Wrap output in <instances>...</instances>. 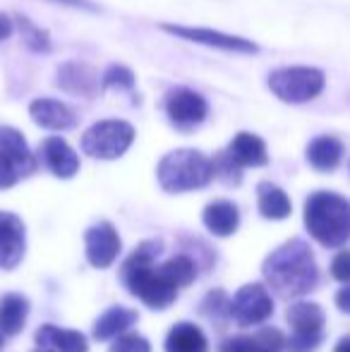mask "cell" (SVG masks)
Returning <instances> with one entry per match:
<instances>
[{
	"mask_svg": "<svg viewBox=\"0 0 350 352\" xmlns=\"http://www.w3.org/2000/svg\"><path fill=\"white\" fill-rule=\"evenodd\" d=\"M264 278L281 297H303L317 285V264L307 242L288 240L266 256Z\"/></svg>",
	"mask_w": 350,
	"mask_h": 352,
	"instance_id": "obj_1",
	"label": "cell"
},
{
	"mask_svg": "<svg viewBox=\"0 0 350 352\" xmlns=\"http://www.w3.org/2000/svg\"><path fill=\"white\" fill-rule=\"evenodd\" d=\"M161 254V245L154 240H146L127 256L120 269V278L127 290L142 300L151 309H166L175 302L177 285L161 269H154L151 261Z\"/></svg>",
	"mask_w": 350,
	"mask_h": 352,
	"instance_id": "obj_2",
	"label": "cell"
},
{
	"mask_svg": "<svg viewBox=\"0 0 350 352\" xmlns=\"http://www.w3.org/2000/svg\"><path fill=\"white\" fill-rule=\"evenodd\" d=\"M305 226L324 247H341L350 240V201L336 192H314L305 201Z\"/></svg>",
	"mask_w": 350,
	"mask_h": 352,
	"instance_id": "obj_3",
	"label": "cell"
},
{
	"mask_svg": "<svg viewBox=\"0 0 350 352\" xmlns=\"http://www.w3.org/2000/svg\"><path fill=\"white\" fill-rule=\"evenodd\" d=\"M156 177L166 192L180 195V192L201 190L209 185L216 177V166L214 158L197 151V148H175L159 161Z\"/></svg>",
	"mask_w": 350,
	"mask_h": 352,
	"instance_id": "obj_4",
	"label": "cell"
},
{
	"mask_svg": "<svg viewBox=\"0 0 350 352\" xmlns=\"http://www.w3.org/2000/svg\"><path fill=\"white\" fill-rule=\"evenodd\" d=\"M266 87L278 101L290 103V106H300V103H309L324 91L327 87V77L319 67L309 65H290L278 67L269 74Z\"/></svg>",
	"mask_w": 350,
	"mask_h": 352,
	"instance_id": "obj_5",
	"label": "cell"
},
{
	"mask_svg": "<svg viewBox=\"0 0 350 352\" xmlns=\"http://www.w3.org/2000/svg\"><path fill=\"white\" fill-rule=\"evenodd\" d=\"M135 142V127L127 120H98L82 135V151L98 161H116Z\"/></svg>",
	"mask_w": 350,
	"mask_h": 352,
	"instance_id": "obj_6",
	"label": "cell"
},
{
	"mask_svg": "<svg viewBox=\"0 0 350 352\" xmlns=\"http://www.w3.org/2000/svg\"><path fill=\"white\" fill-rule=\"evenodd\" d=\"M288 319L290 338L285 340V350L288 352H312L317 350V345L322 343L324 336V311L314 302H295L293 307H288L285 311Z\"/></svg>",
	"mask_w": 350,
	"mask_h": 352,
	"instance_id": "obj_7",
	"label": "cell"
},
{
	"mask_svg": "<svg viewBox=\"0 0 350 352\" xmlns=\"http://www.w3.org/2000/svg\"><path fill=\"white\" fill-rule=\"evenodd\" d=\"M161 32L177 36L182 41L190 43H199L206 48H219L226 53H243V56H254L259 51V46L254 41L245 36H235V34H226V32H216V29H206V27H187V24H173V22H164L159 24Z\"/></svg>",
	"mask_w": 350,
	"mask_h": 352,
	"instance_id": "obj_8",
	"label": "cell"
},
{
	"mask_svg": "<svg viewBox=\"0 0 350 352\" xmlns=\"http://www.w3.org/2000/svg\"><path fill=\"white\" fill-rule=\"evenodd\" d=\"M164 111L168 116L171 125H175L177 130L187 132L199 127L209 116V103L201 94L192 91L187 87H175L166 94Z\"/></svg>",
	"mask_w": 350,
	"mask_h": 352,
	"instance_id": "obj_9",
	"label": "cell"
},
{
	"mask_svg": "<svg viewBox=\"0 0 350 352\" xmlns=\"http://www.w3.org/2000/svg\"><path fill=\"white\" fill-rule=\"evenodd\" d=\"M271 311H274L271 295L266 292L264 285H259V283L243 285L238 292H235L233 300L228 302V314L238 326L262 324L264 319L271 316Z\"/></svg>",
	"mask_w": 350,
	"mask_h": 352,
	"instance_id": "obj_10",
	"label": "cell"
},
{
	"mask_svg": "<svg viewBox=\"0 0 350 352\" xmlns=\"http://www.w3.org/2000/svg\"><path fill=\"white\" fill-rule=\"evenodd\" d=\"M56 87L72 94V96L94 98L101 89V79H98V72L87 63L65 60L56 70Z\"/></svg>",
	"mask_w": 350,
	"mask_h": 352,
	"instance_id": "obj_11",
	"label": "cell"
},
{
	"mask_svg": "<svg viewBox=\"0 0 350 352\" xmlns=\"http://www.w3.org/2000/svg\"><path fill=\"white\" fill-rule=\"evenodd\" d=\"M87 259L96 269H108L120 254V235L111 223H98V226L89 228L87 235Z\"/></svg>",
	"mask_w": 350,
	"mask_h": 352,
	"instance_id": "obj_12",
	"label": "cell"
},
{
	"mask_svg": "<svg viewBox=\"0 0 350 352\" xmlns=\"http://www.w3.org/2000/svg\"><path fill=\"white\" fill-rule=\"evenodd\" d=\"M0 156L10 163V168L17 173L19 180H22V177H29L39 166L36 156L32 153V148H29L24 135L10 125L0 127Z\"/></svg>",
	"mask_w": 350,
	"mask_h": 352,
	"instance_id": "obj_13",
	"label": "cell"
},
{
	"mask_svg": "<svg viewBox=\"0 0 350 352\" xmlns=\"http://www.w3.org/2000/svg\"><path fill=\"white\" fill-rule=\"evenodd\" d=\"M29 116L43 130H53V132H65L72 130L77 125V116L67 103L58 101V98H34L29 103Z\"/></svg>",
	"mask_w": 350,
	"mask_h": 352,
	"instance_id": "obj_14",
	"label": "cell"
},
{
	"mask_svg": "<svg viewBox=\"0 0 350 352\" xmlns=\"http://www.w3.org/2000/svg\"><path fill=\"white\" fill-rule=\"evenodd\" d=\"M24 256V223L10 211H0V269H14Z\"/></svg>",
	"mask_w": 350,
	"mask_h": 352,
	"instance_id": "obj_15",
	"label": "cell"
},
{
	"mask_svg": "<svg viewBox=\"0 0 350 352\" xmlns=\"http://www.w3.org/2000/svg\"><path fill=\"white\" fill-rule=\"evenodd\" d=\"M41 158L46 163V168L56 177H75L80 170V156L63 137H48L41 144Z\"/></svg>",
	"mask_w": 350,
	"mask_h": 352,
	"instance_id": "obj_16",
	"label": "cell"
},
{
	"mask_svg": "<svg viewBox=\"0 0 350 352\" xmlns=\"http://www.w3.org/2000/svg\"><path fill=\"white\" fill-rule=\"evenodd\" d=\"M226 156L238 168H262L269 163V151H266L264 140L252 132H238L226 148Z\"/></svg>",
	"mask_w": 350,
	"mask_h": 352,
	"instance_id": "obj_17",
	"label": "cell"
},
{
	"mask_svg": "<svg viewBox=\"0 0 350 352\" xmlns=\"http://www.w3.org/2000/svg\"><path fill=\"white\" fill-rule=\"evenodd\" d=\"M285 338L278 329H262L254 336H235L219 348V352H281Z\"/></svg>",
	"mask_w": 350,
	"mask_h": 352,
	"instance_id": "obj_18",
	"label": "cell"
},
{
	"mask_svg": "<svg viewBox=\"0 0 350 352\" xmlns=\"http://www.w3.org/2000/svg\"><path fill=\"white\" fill-rule=\"evenodd\" d=\"M140 314L135 309H127V307H111L108 311H103L98 316V321L94 324V338L96 340H111L118 336L127 333L132 326L137 324Z\"/></svg>",
	"mask_w": 350,
	"mask_h": 352,
	"instance_id": "obj_19",
	"label": "cell"
},
{
	"mask_svg": "<svg viewBox=\"0 0 350 352\" xmlns=\"http://www.w3.org/2000/svg\"><path fill=\"white\" fill-rule=\"evenodd\" d=\"M307 163L319 173H329L341 163L343 158V144L336 137L322 135L317 140H312L307 144V151H305Z\"/></svg>",
	"mask_w": 350,
	"mask_h": 352,
	"instance_id": "obj_20",
	"label": "cell"
},
{
	"mask_svg": "<svg viewBox=\"0 0 350 352\" xmlns=\"http://www.w3.org/2000/svg\"><path fill=\"white\" fill-rule=\"evenodd\" d=\"M201 218H204V226L219 237L233 235L240 226L238 206L230 204V201H226V199L211 201V204L204 209V213H201Z\"/></svg>",
	"mask_w": 350,
	"mask_h": 352,
	"instance_id": "obj_21",
	"label": "cell"
},
{
	"mask_svg": "<svg viewBox=\"0 0 350 352\" xmlns=\"http://www.w3.org/2000/svg\"><path fill=\"white\" fill-rule=\"evenodd\" d=\"M36 345L43 348H53L58 352H89L87 338L80 331H67V329H58V326H41L36 331Z\"/></svg>",
	"mask_w": 350,
	"mask_h": 352,
	"instance_id": "obj_22",
	"label": "cell"
},
{
	"mask_svg": "<svg viewBox=\"0 0 350 352\" xmlns=\"http://www.w3.org/2000/svg\"><path fill=\"white\" fill-rule=\"evenodd\" d=\"M166 352H209V343L199 326L177 324L168 331Z\"/></svg>",
	"mask_w": 350,
	"mask_h": 352,
	"instance_id": "obj_23",
	"label": "cell"
},
{
	"mask_svg": "<svg viewBox=\"0 0 350 352\" xmlns=\"http://www.w3.org/2000/svg\"><path fill=\"white\" fill-rule=\"evenodd\" d=\"M29 314V302L24 295L8 292L0 300V331L5 336H14L24 329V321Z\"/></svg>",
	"mask_w": 350,
	"mask_h": 352,
	"instance_id": "obj_24",
	"label": "cell"
},
{
	"mask_svg": "<svg viewBox=\"0 0 350 352\" xmlns=\"http://www.w3.org/2000/svg\"><path fill=\"white\" fill-rule=\"evenodd\" d=\"M257 197H259V213L264 218H269V221H283L293 211L290 197L281 187L271 185V182H262L257 187Z\"/></svg>",
	"mask_w": 350,
	"mask_h": 352,
	"instance_id": "obj_25",
	"label": "cell"
},
{
	"mask_svg": "<svg viewBox=\"0 0 350 352\" xmlns=\"http://www.w3.org/2000/svg\"><path fill=\"white\" fill-rule=\"evenodd\" d=\"M17 27H19V36H22L24 46L29 48V51L34 53H51L53 48V41H51V34L46 32V29H41L39 24H34L29 17H24V14H17Z\"/></svg>",
	"mask_w": 350,
	"mask_h": 352,
	"instance_id": "obj_26",
	"label": "cell"
},
{
	"mask_svg": "<svg viewBox=\"0 0 350 352\" xmlns=\"http://www.w3.org/2000/svg\"><path fill=\"white\" fill-rule=\"evenodd\" d=\"M161 271H164V274L168 276L177 287L190 285V283L195 280V274H197V269H195V264H192L190 256H173V259L166 261V264L161 266Z\"/></svg>",
	"mask_w": 350,
	"mask_h": 352,
	"instance_id": "obj_27",
	"label": "cell"
},
{
	"mask_svg": "<svg viewBox=\"0 0 350 352\" xmlns=\"http://www.w3.org/2000/svg\"><path fill=\"white\" fill-rule=\"evenodd\" d=\"M137 84V77L130 67L111 65L101 74V89H118V91H132Z\"/></svg>",
	"mask_w": 350,
	"mask_h": 352,
	"instance_id": "obj_28",
	"label": "cell"
},
{
	"mask_svg": "<svg viewBox=\"0 0 350 352\" xmlns=\"http://www.w3.org/2000/svg\"><path fill=\"white\" fill-rule=\"evenodd\" d=\"M108 352H151V345L140 333H122L118 336V340L111 345Z\"/></svg>",
	"mask_w": 350,
	"mask_h": 352,
	"instance_id": "obj_29",
	"label": "cell"
},
{
	"mask_svg": "<svg viewBox=\"0 0 350 352\" xmlns=\"http://www.w3.org/2000/svg\"><path fill=\"white\" fill-rule=\"evenodd\" d=\"M331 276L341 283H350V250H343L331 261Z\"/></svg>",
	"mask_w": 350,
	"mask_h": 352,
	"instance_id": "obj_30",
	"label": "cell"
},
{
	"mask_svg": "<svg viewBox=\"0 0 350 352\" xmlns=\"http://www.w3.org/2000/svg\"><path fill=\"white\" fill-rule=\"evenodd\" d=\"M58 5H67V8H77V10H87V12H98V5L89 3V0H53Z\"/></svg>",
	"mask_w": 350,
	"mask_h": 352,
	"instance_id": "obj_31",
	"label": "cell"
},
{
	"mask_svg": "<svg viewBox=\"0 0 350 352\" xmlns=\"http://www.w3.org/2000/svg\"><path fill=\"white\" fill-rule=\"evenodd\" d=\"M336 307L341 311H346V314H350V283L336 292Z\"/></svg>",
	"mask_w": 350,
	"mask_h": 352,
	"instance_id": "obj_32",
	"label": "cell"
},
{
	"mask_svg": "<svg viewBox=\"0 0 350 352\" xmlns=\"http://www.w3.org/2000/svg\"><path fill=\"white\" fill-rule=\"evenodd\" d=\"M10 36H12V19L0 12V43L8 41Z\"/></svg>",
	"mask_w": 350,
	"mask_h": 352,
	"instance_id": "obj_33",
	"label": "cell"
},
{
	"mask_svg": "<svg viewBox=\"0 0 350 352\" xmlns=\"http://www.w3.org/2000/svg\"><path fill=\"white\" fill-rule=\"evenodd\" d=\"M333 352H350V338L341 340V343L336 345V350H333Z\"/></svg>",
	"mask_w": 350,
	"mask_h": 352,
	"instance_id": "obj_34",
	"label": "cell"
},
{
	"mask_svg": "<svg viewBox=\"0 0 350 352\" xmlns=\"http://www.w3.org/2000/svg\"><path fill=\"white\" fill-rule=\"evenodd\" d=\"M32 352H58V350H53V348H43V345H39L36 350H32Z\"/></svg>",
	"mask_w": 350,
	"mask_h": 352,
	"instance_id": "obj_35",
	"label": "cell"
},
{
	"mask_svg": "<svg viewBox=\"0 0 350 352\" xmlns=\"http://www.w3.org/2000/svg\"><path fill=\"white\" fill-rule=\"evenodd\" d=\"M0 345H3V331H0Z\"/></svg>",
	"mask_w": 350,
	"mask_h": 352,
	"instance_id": "obj_36",
	"label": "cell"
},
{
	"mask_svg": "<svg viewBox=\"0 0 350 352\" xmlns=\"http://www.w3.org/2000/svg\"><path fill=\"white\" fill-rule=\"evenodd\" d=\"M348 168H350V163H348Z\"/></svg>",
	"mask_w": 350,
	"mask_h": 352,
	"instance_id": "obj_37",
	"label": "cell"
}]
</instances>
